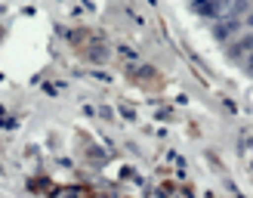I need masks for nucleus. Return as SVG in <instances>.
I'll return each instance as SVG.
<instances>
[{
  "instance_id": "f257e3e1",
  "label": "nucleus",
  "mask_w": 253,
  "mask_h": 198,
  "mask_svg": "<svg viewBox=\"0 0 253 198\" xmlns=\"http://www.w3.org/2000/svg\"><path fill=\"white\" fill-rule=\"evenodd\" d=\"M238 34H241V19L225 16V19H216V22H213V37H216L219 44H232Z\"/></svg>"
},
{
  "instance_id": "f03ea898",
  "label": "nucleus",
  "mask_w": 253,
  "mask_h": 198,
  "mask_svg": "<svg viewBox=\"0 0 253 198\" xmlns=\"http://www.w3.org/2000/svg\"><path fill=\"white\" fill-rule=\"evenodd\" d=\"M195 3V12L198 16H204V19H222V12L229 9V0H192Z\"/></svg>"
},
{
  "instance_id": "423d86ee",
  "label": "nucleus",
  "mask_w": 253,
  "mask_h": 198,
  "mask_svg": "<svg viewBox=\"0 0 253 198\" xmlns=\"http://www.w3.org/2000/svg\"><path fill=\"white\" fill-rule=\"evenodd\" d=\"M250 3H253V0H250Z\"/></svg>"
},
{
  "instance_id": "20e7f679",
  "label": "nucleus",
  "mask_w": 253,
  "mask_h": 198,
  "mask_svg": "<svg viewBox=\"0 0 253 198\" xmlns=\"http://www.w3.org/2000/svg\"><path fill=\"white\" fill-rule=\"evenodd\" d=\"M241 25H247V28H250V31H253V9H250V12H247V16H244V19H241Z\"/></svg>"
},
{
  "instance_id": "39448f33",
  "label": "nucleus",
  "mask_w": 253,
  "mask_h": 198,
  "mask_svg": "<svg viewBox=\"0 0 253 198\" xmlns=\"http://www.w3.org/2000/svg\"><path fill=\"white\" fill-rule=\"evenodd\" d=\"M244 68H247V71H250V74H253V53H250V56H247V59H244Z\"/></svg>"
},
{
  "instance_id": "7ed1b4c3",
  "label": "nucleus",
  "mask_w": 253,
  "mask_h": 198,
  "mask_svg": "<svg viewBox=\"0 0 253 198\" xmlns=\"http://www.w3.org/2000/svg\"><path fill=\"white\" fill-rule=\"evenodd\" d=\"M250 53H253V31H241L229 44V56L232 59H241V56H250Z\"/></svg>"
}]
</instances>
